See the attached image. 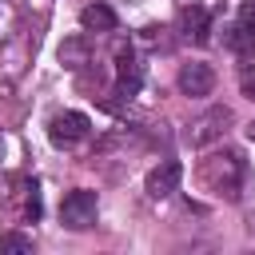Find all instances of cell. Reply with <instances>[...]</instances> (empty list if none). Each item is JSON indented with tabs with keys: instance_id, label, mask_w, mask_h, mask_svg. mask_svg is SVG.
<instances>
[{
	"instance_id": "cell-1",
	"label": "cell",
	"mask_w": 255,
	"mask_h": 255,
	"mask_svg": "<svg viewBox=\"0 0 255 255\" xmlns=\"http://www.w3.org/2000/svg\"><path fill=\"white\" fill-rule=\"evenodd\" d=\"M199 179H203V187L211 191V195H219V199H239L243 195V179H247V163H243V155L239 151H231V147H223V151H211L203 163H199Z\"/></svg>"
},
{
	"instance_id": "cell-2",
	"label": "cell",
	"mask_w": 255,
	"mask_h": 255,
	"mask_svg": "<svg viewBox=\"0 0 255 255\" xmlns=\"http://www.w3.org/2000/svg\"><path fill=\"white\" fill-rule=\"evenodd\" d=\"M231 108H223V104H215V108H207L203 116H195L187 128H183V143H191V147H207V143H219L223 135H227V128H231Z\"/></svg>"
},
{
	"instance_id": "cell-3",
	"label": "cell",
	"mask_w": 255,
	"mask_h": 255,
	"mask_svg": "<svg viewBox=\"0 0 255 255\" xmlns=\"http://www.w3.org/2000/svg\"><path fill=\"white\" fill-rule=\"evenodd\" d=\"M96 211H100L96 191L76 187V191H68V195H64V203H60V223H64V227H72V231H84V227H92V223H96Z\"/></svg>"
},
{
	"instance_id": "cell-4",
	"label": "cell",
	"mask_w": 255,
	"mask_h": 255,
	"mask_svg": "<svg viewBox=\"0 0 255 255\" xmlns=\"http://www.w3.org/2000/svg\"><path fill=\"white\" fill-rule=\"evenodd\" d=\"M88 135H92V120H88L84 112H60V116L48 120V139H52L56 147H76V143H84Z\"/></svg>"
},
{
	"instance_id": "cell-5",
	"label": "cell",
	"mask_w": 255,
	"mask_h": 255,
	"mask_svg": "<svg viewBox=\"0 0 255 255\" xmlns=\"http://www.w3.org/2000/svg\"><path fill=\"white\" fill-rule=\"evenodd\" d=\"M179 179H183V167H179L175 159H163V163H155V167L147 171L143 191H147L151 199H167L171 191H179Z\"/></svg>"
},
{
	"instance_id": "cell-6",
	"label": "cell",
	"mask_w": 255,
	"mask_h": 255,
	"mask_svg": "<svg viewBox=\"0 0 255 255\" xmlns=\"http://www.w3.org/2000/svg\"><path fill=\"white\" fill-rule=\"evenodd\" d=\"M231 52H255V0H243L235 24L227 28V40H223Z\"/></svg>"
},
{
	"instance_id": "cell-7",
	"label": "cell",
	"mask_w": 255,
	"mask_h": 255,
	"mask_svg": "<svg viewBox=\"0 0 255 255\" xmlns=\"http://www.w3.org/2000/svg\"><path fill=\"white\" fill-rule=\"evenodd\" d=\"M139 80H143V72H139V60H135L131 44H120V52H116V92L120 96H135Z\"/></svg>"
},
{
	"instance_id": "cell-8",
	"label": "cell",
	"mask_w": 255,
	"mask_h": 255,
	"mask_svg": "<svg viewBox=\"0 0 255 255\" xmlns=\"http://www.w3.org/2000/svg\"><path fill=\"white\" fill-rule=\"evenodd\" d=\"M211 88H215V72H211V64H203V60H191V64H183L179 68V92L183 96H211Z\"/></svg>"
},
{
	"instance_id": "cell-9",
	"label": "cell",
	"mask_w": 255,
	"mask_h": 255,
	"mask_svg": "<svg viewBox=\"0 0 255 255\" xmlns=\"http://www.w3.org/2000/svg\"><path fill=\"white\" fill-rule=\"evenodd\" d=\"M179 28H183V36H187V40L207 44V32H211V12H207V8H199V4H191V8H183Z\"/></svg>"
},
{
	"instance_id": "cell-10",
	"label": "cell",
	"mask_w": 255,
	"mask_h": 255,
	"mask_svg": "<svg viewBox=\"0 0 255 255\" xmlns=\"http://www.w3.org/2000/svg\"><path fill=\"white\" fill-rule=\"evenodd\" d=\"M80 28H84V32H96V36L116 32V12H112L108 4H88V8L80 12Z\"/></svg>"
},
{
	"instance_id": "cell-11",
	"label": "cell",
	"mask_w": 255,
	"mask_h": 255,
	"mask_svg": "<svg viewBox=\"0 0 255 255\" xmlns=\"http://www.w3.org/2000/svg\"><path fill=\"white\" fill-rule=\"evenodd\" d=\"M60 64L72 68V72H80L84 64H92V48H88V40H84V36H68V40L60 44Z\"/></svg>"
},
{
	"instance_id": "cell-12",
	"label": "cell",
	"mask_w": 255,
	"mask_h": 255,
	"mask_svg": "<svg viewBox=\"0 0 255 255\" xmlns=\"http://www.w3.org/2000/svg\"><path fill=\"white\" fill-rule=\"evenodd\" d=\"M0 251H4V255H28V251H32V239H28L24 231H4V235H0Z\"/></svg>"
},
{
	"instance_id": "cell-13",
	"label": "cell",
	"mask_w": 255,
	"mask_h": 255,
	"mask_svg": "<svg viewBox=\"0 0 255 255\" xmlns=\"http://www.w3.org/2000/svg\"><path fill=\"white\" fill-rule=\"evenodd\" d=\"M239 88H243L247 100H255V56L243 64V72H239Z\"/></svg>"
},
{
	"instance_id": "cell-14",
	"label": "cell",
	"mask_w": 255,
	"mask_h": 255,
	"mask_svg": "<svg viewBox=\"0 0 255 255\" xmlns=\"http://www.w3.org/2000/svg\"><path fill=\"white\" fill-rule=\"evenodd\" d=\"M247 231H251V235H255V211H251V215H247Z\"/></svg>"
},
{
	"instance_id": "cell-15",
	"label": "cell",
	"mask_w": 255,
	"mask_h": 255,
	"mask_svg": "<svg viewBox=\"0 0 255 255\" xmlns=\"http://www.w3.org/2000/svg\"><path fill=\"white\" fill-rule=\"evenodd\" d=\"M247 139H251V143H255V124H247Z\"/></svg>"
}]
</instances>
